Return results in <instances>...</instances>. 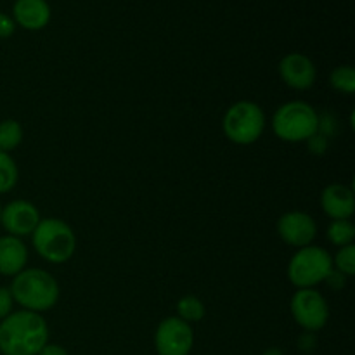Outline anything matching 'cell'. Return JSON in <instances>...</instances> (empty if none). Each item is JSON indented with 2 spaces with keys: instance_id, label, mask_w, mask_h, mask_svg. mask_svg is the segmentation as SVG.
<instances>
[{
  "instance_id": "obj_1",
  "label": "cell",
  "mask_w": 355,
  "mask_h": 355,
  "mask_svg": "<svg viewBox=\"0 0 355 355\" xmlns=\"http://www.w3.org/2000/svg\"><path fill=\"white\" fill-rule=\"evenodd\" d=\"M49 343V324L42 314L10 312L0 321V354L38 355Z\"/></svg>"
},
{
  "instance_id": "obj_2",
  "label": "cell",
  "mask_w": 355,
  "mask_h": 355,
  "mask_svg": "<svg viewBox=\"0 0 355 355\" xmlns=\"http://www.w3.org/2000/svg\"><path fill=\"white\" fill-rule=\"evenodd\" d=\"M9 290L14 304L21 305L23 311L37 312V314L54 309L61 295L55 277L38 267L24 269L16 274Z\"/></svg>"
},
{
  "instance_id": "obj_3",
  "label": "cell",
  "mask_w": 355,
  "mask_h": 355,
  "mask_svg": "<svg viewBox=\"0 0 355 355\" xmlns=\"http://www.w3.org/2000/svg\"><path fill=\"white\" fill-rule=\"evenodd\" d=\"M31 245L45 262L61 266L73 259L76 252V236L71 225L55 217L42 218L31 234Z\"/></svg>"
},
{
  "instance_id": "obj_4",
  "label": "cell",
  "mask_w": 355,
  "mask_h": 355,
  "mask_svg": "<svg viewBox=\"0 0 355 355\" xmlns=\"http://www.w3.org/2000/svg\"><path fill=\"white\" fill-rule=\"evenodd\" d=\"M319 113L305 101H290L281 104L272 116V130L284 142H307L318 134Z\"/></svg>"
},
{
  "instance_id": "obj_5",
  "label": "cell",
  "mask_w": 355,
  "mask_h": 355,
  "mask_svg": "<svg viewBox=\"0 0 355 355\" xmlns=\"http://www.w3.org/2000/svg\"><path fill=\"white\" fill-rule=\"evenodd\" d=\"M267 118L262 107L253 101H238L222 118L224 135L236 146L255 144L266 130Z\"/></svg>"
},
{
  "instance_id": "obj_6",
  "label": "cell",
  "mask_w": 355,
  "mask_h": 355,
  "mask_svg": "<svg viewBox=\"0 0 355 355\" xmlns=\"http://www.w3.org/2000/svg\"><path fill=\"white\" fill-rule=\"evenodd\" d=\"M333 269V257L321 246L309 245L298 248L288 263V279L295 288H315L324 283Z\"/></svg>"
},
{
  "instance_id": "obj_7",
  "label": "cell",
  "mask_w": 355,
  "mask_h": 355,
  "mask_svg": "<svg viewBox=\"0 0 355 355\" xmlns=\"http://www.w3.org/2000/svg\"><path fill=\"white\" fill-rule=\"evenodd\" d=\"M290 312L293 321L309 333L319 331L328 324V302L314 288H302L295 291L290 300Z\"/></svg>"
},
{
  "instance_id": "obj_8",
  "label": "cell",
  "mask_w": 355,
  "mask_h": 355,
  "mask_svg": "<svg viewBox=\"0 0 355 355\" xmlns=\"http://www.w3.org/2000/svg\"><path fill=\"white\" fill-rule=\"evenodd\" d=\"M193 347L194 331L189 322L170 315L156 328L155 349L158 355H189Z\"/></svg>"
},
{
  "instance_id": "obj_9",
  "label": "cell",
  "mask_w": 355,
  "mask_h": 355,
  "mask_svg": "<svg viewBox=\"0 0 355 355\" xmlns=\"http://www.w3.org/2000/svg\"><path fill=\"white\" fill-rule=\"evenodd\" d=\"M40 220V211L28 200L9 201L6 207H2V214H0V225L3 231L9 236H16L21 239L33 234Z\"/></svg>"
},
{
  "instance_id": "obj_10",
  "label": "cell",
  "mask_w": 355,
  "mask_h": 355,
  "mask_svg": "<svg viewBox=\"0 0 355 355\" xmlns=\"http://www.w3.org/2000/svg\"><path fill=\"white\" fill-rule=\"evenodd\" d=\"M281 241L293 248H304L314 243L318 236V224L307 211H286L279 217L276 224Z\"/></svg>"
},
{
  "instance_id": "obj_11",
  "label": "cell",
  "mask_w": 355,
  "mask_h": 355,
  "mask_svg": "<svg viewBox=\"0 0 355 355\" xmlns=\"http://www.w3.org/2000/svg\"><path fill=\"white\" fill-rule=\"evenodd\" d=\"M279 76L290 89L309 90L318 80V68L309 55L291 52L279 61Z\"/></svg>"
},
{
  "instance_id": "obj_12",
  "label": "cell",
  "mask_w": 355,
  "mask_h": 355,
  "mask_svg": "<svg viewBox=\"0 0 355 355\" xmlns=\"http://www.w3.org/2000/svg\"><path fill=\"white\" fill-rule=\"evenodd\" d=\"M321 208L331 220H350L355 211L352 187L345 184H329L321 193Z\"/></svg>"
},
{
  "instance_id": "obj_13",
  "label": "cell",
  "mask_w": 355,
  "mask_h": 355,
  "mask_svg": "<svg viewBox=\"0 0 355 355\" xmlns=\"http://www.w3.org/2000/svg\"><path fill=\"white\" fill-rule=\"evenodd\" d=\"M14 23L24 30H44L51 21V6L45 0H16L12 7Z\"/></svg>"
},
{
  "instance_id": "obj_14",
  "label": "cell",
  "mask_w": 355,
  "mask_h": 355,
  "mask_svg": "<svg viewBox=\"0 0 355 355\" xmlns=\"http://www.w3.org/2000/svg\"><path fill=\"white\" fill-rule=\"evenodd\" d=\"M28 248L23 239L16 236H2L0 238V274L14 277L21 270L26 269Z\"/></svg>"
},
{
  "instance_id": "obj_15",
  "label": "cell",
  "mask_w": 355,
  "mask_h": 355,
  "mask_svg": "<svg viewBox=\"0 0 355 355\" xmlns=\"http://www.w3.org/2000/svg\"><path fill=\"white\" fill-rule=\"evenodd\" d=\"M207 314L203 300L196 295H186L177 302V318L186 322H200Z\"/></svg>"
},
{
  "instance_id": "obj_16",
  "label": "cell",
  "mask_w": 355,
  "mask_h": 355,
  "mask_svg": "<svg viewBox=\"0 0 355 355\" xmlns=\"http://www.w3.org/2000/svg\"><path fill=\"white\" fill-rule=\"evenodd\" d=\"M24 132L17 120L7 118L0 121V151L9 153L16 149L23 142Z\"/></svg>"
},
{
  "instance_id": "obj_17",
  "label": "cell",
  "mask_w": 355,
  "mask_h": 355,
  "mask_svg": "<svg viewBox=\"0 0 355 355\" xmlns=\"http://www.w3.org/2000/svg\"><path fill=\"white\" fill-rule=\"evenodd\" d=\"M326 239L333 246H338V248L354 245L355 225L352 224V220H331V224L326 229Z\"/></svg>"
},
{
  "instance_id": "obj_18",
  "label": "cell",
  "mask_w": 355,
  "mask_h": 355,
  "mask_svg": "<svg viewBox=\"0 0 355 355\" xmlns=\"http://www.w3.org/2000/svg\"><path fill=\"white\" fill-rule=\"evenodd\" d=\"M19 170L9 153L0 151V194H6L16 187Z\"/></svg>"
},
{
  "instance_id": "obj_19",
  "label": "cell",
  "mask_w": 355,
  "mask_h": 355,
  "mask_svg": "<svg viewBox=\"0 0 355 355\" xmlns=\"http://www.w3.org/2000/svg\"><path fill=\"white\" fill-rule=\"evenodd\" d=\"M329 83L336 92L350 96L355 92V69L349 64L336 66L329 75Z\"/></svg>"
},
{
  "instance_id": "obj_20",
  "label": "cell",
  "mask_w": 355,
  "mask_h": 355,
  "mask_svg": "<svg viewBox=\"0 0 355 355\" xmlns=\"http://www.w3.org/2000/svg\"><path fill=\"white\" fill-rule=\"evenodd\" d=\"M333 269L342 272L343 276L352 277L355 274V245H347L336 252L333 257Z\"/></svg>"
},
{
  "instance_id": "obj_21",
  "label": "cell",
  "mask_w": 355,
  "mask_h": 355,
  "mask_svg": "<svg viewBox=\"0 0 355 355\" xmlns=\"http://www.w3.org/2000/svg\"><path fill=\"white\" fill-rule=\"evenodd\" d=\"M318 132L324 137H335L336 132H338V120L333 113H324L319 114V125Z\"/></svg>"
},
{
  "instance_id": "obj_22",
  "label": "cell",
  "mask_w": 355,
  "mask_h": 355,
  "mask_svg": "<svg viewBox=\"0 0 355 355\" xmlns=\"http://www.w3.org/2000/svg\"><path fill=\"white\" fill-rule=\"evenodd\" d=\"M14 300L12 295H10V290L7 286H0V321L6 319L7 315L12 312Z\"/></svg>"
},
{
  "instance_id": "obj_23",
  "label": "cell",
  "mask_w": 355,
  "mask_h": 355,
  "mask_svg": "<svg viewBox=\"0 0 355 355\" xmlns=\"http://www.w3.org/2000/svg\"><path fill=\"white\" fill-rule=\"evenodd\" d=\"M307 146H309V151L312 153V155H324L326 151H328V137H324V135H321L318 132V134L312 135L311 139L307 141Z\"/></svg>"
},
{
  "instance_id": "obj_24",
  "label": "cell",
  "mask_w": 355,
  "mask_h": 355,
  "mask_svg": "<svg viewBox=\"0 0 355 355\" xmlns=\"http://www.w3.org/2000/svg\"><path fill=\"white\" fill-rule=\"evenodd\" d=\"M347 279H349V277L343 276L342 272H338L336 269H331V272L328 274V277L324 279V283L328 284L331 290L340 291V290H343V288L347 286Z\"/></svg>"
},
{
  "instance_id": "obj_25",
  "label": "cell",
  "mask_w": 355,
  "mask_h": 355,
  "mask_svg": "<svg viewBox=\"0 0 355 355\" xmlns=\"http://www.w3.org/2000/svg\"><path fill=\"white\" fill-rule=\"evenodd\" d=\"M16 31V23L9 14L0 12V38H9L12 37Z\"/></svg>"
},
{
  "instance_id": "obj_26",
  "label": "cell",
  "mask_w": 355,
  "mask_h": 355,
  "mask_svg": "<svg viewBox=\"0 0 355 355\" xmlns=\"http://www.w3.org/2000/svg\"><path fill=\"white\" fill-rule=\"evenodd\" d=\"M315 343H318V340H315L314 333L305 331L304 335L298 338V349L304 350V352H312V350L315 349Z\"/></svg>"
},
{
  "instance_id": "obj_27",
  "label": "cell",
  "mask_w": 355,
  "mask_h": 355,
  "mask_svg": "<svg viewBox=\"0 0 355 355\" xmlns=\"http://www.w3.org/2000/svg\"><path fill=\"white\" fill-rule=\"evenodd\" d=\"M38 355H69L66 352V349H62L61 345H55V343H47L44 349L38 352Z\"/></svg>"
},
{
  "instance_id": "obj_28",
  "label": "cell",
  "mask_w": 355,
  "mask_h": 355,
  "mask_svg": "<svg viewBox=\"0 0 355 355\" xmlns=\"http://www.w3.org/2000/svg\"><path fill=\"white\" fill-rule=\"evenodd\" d=\"M263 355H284V354L281 352L279 349H274V347H272V349H267L266 352H263Z\"/></svg>"
},
{
  "instance_id": "obj_29",
  "label": "cell",
  "mask_w": 355,
  "mask_h": 355,
  "mask_svg": "<svg viewBox=\"0 0 355 355\" xmlns=\"http://www.w3.org/2000/svg\"><path fill=\"white\" fill-rule=\"evenodd\" d=\"M0 214H2V205H0Z\"/></svg>"
}]
</instances>
